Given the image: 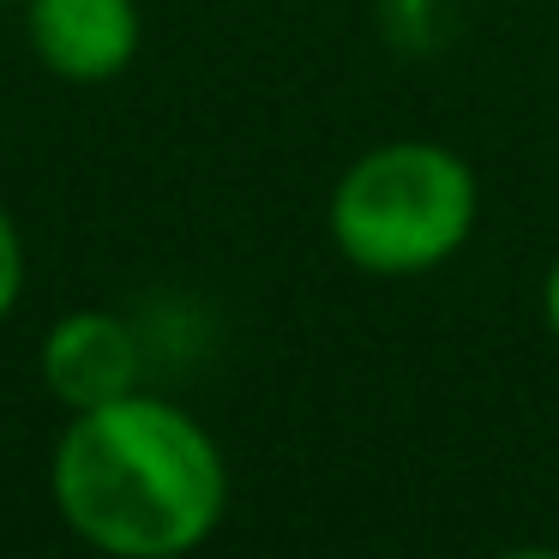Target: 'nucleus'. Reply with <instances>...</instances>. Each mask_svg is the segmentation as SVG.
<instances>
[{
  "label": "nucleus",
  "mask_w": 559,
  "mask_h": 559,
  "mask_svg": "<svg viewBox=\"0 0 559 559\" xmlns=\"http://www.w3.org/2000/svg\"><path fill=\"white\" fill-rule=\"evenodd\" d=\"M61 523L103 559H187L229 511V457L199 415L133 391L79 409L49 451Z\"/></svg>",
  "instance_id": "f257e3e1"
},
{
  "label": "nucleus",
  "mask_w": 559,
  "mask_h": 559,
  "mask_svg": "<svg viewBox=\"0 0 559 559\" xmlns=\"http://www.w3.org/2000/svg\"><path fill=\"white\" fill-rule=\"evenodd\" d=\"M481 181L439 139H385L337 175L325 205L331 247L367 277H427L469 247Z\"/></svg>",
  "instance_id": "f03ea898"
},
{
  "label": "nucleus",
  "mask_w": 559,
  "mask_h": 559,
  "mask_svg": "<svg viewBox=\"0 0 559 559\" xmlns=\"http://www.w3.org/2000/svg\"><path fill=\"white\" fill-rule=\"evenodd\" d=\"M43 385L67 415L133 397V391H145V343L109 307L61 313L43 337Z\"/></svg>",
  "instance_id": "7ed1b4c3"
},
{
  "label": "nucleus",
  "mask_w": 559,
  "mask_h": 559,
  "mask_svg": "<svg viewBox=\"0 0 559 559\" xmlns=\"http://www.w3.org/2000/svg\"><path fill=\"white\" fill-rule=\"evenodd\" d=\"M31 55L67 85H109L139 61V0H25Z\"/></svg>",
  "instance_id": "20e7f679"
},
{
  "label": "nucleus",
  "mask_w": 559,
  "mask_h": 559,
  "mask_svg": "<svg viewBox=\"0 0 559 559\" xmlns=\"http://www.w3.org/2000/svg\"><path fill=\"white\" fill-rule=\"evenodd\" d=\"M19 289H25V241H19L13 211L0 205V319L19 307Z\"/></svg>",
  "instance_id": "39448f33"
},
{
  "label": "nucleus",
  "mask_w": 559,
  "mask_h": 559,
  "mask_svg": "<svg viewBox=\"0 0 559 559\" xmlns=\"http://www.w3.org/2000/svg\"><path fill=\"white\" fill-rule=\"evenodd\" d=\"M542 319H547V331H554V343H559V253H554V265H547V277H542Z\"/></svg>",
  "instance_id": "423d86ee"
},
{
  "label": "nucleus",
  "mask_w": 559,
  "mask_h": 559,
  "mask_svg": "<svg viewBox=\"0 0 559 559\" xmlns=\"http://www.w3.org/2000/svg\"><path fill=\"white\" fill-rule=\"evenodd\" d=\"M493 559H559V547H506V554Z\"/></svg>",
  "instance_id": "0eeeda50"
},
{
  "label": "nucleus",
  "mask_w": 559,
  "mask_h": 559,
  "mask_svg": "<svg viewBox=\"0 0 559 559\" xmlns=\"http://www.w3.org/2000/svg\"><path fill=\"white\" fill-rule=\"evenodd\" d=\"M0 7H25V0H0Z\"/></svg>",
  "instance_id": "6e6552de"
}]
</instances>
